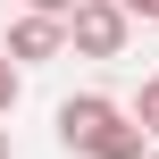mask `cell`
<instances>
[{
    "instance_id": "obj_1",
    "label": "cell",
    "mask_w": 159,
    "mask_h": 159,
    "mask_svg": "<svg viewBox=\"0 0 159 159\" xmlns=\"http://www.w3.org/2000/svg\"><path fill=\"white\" fill-rule=\"evenodd\" d=\"M59 151H75V159H143L151 126L126 101H109V92H67L59 101Z\"/></svg>"
},
{
    "instance_id": "obj_2",
    "label": "cell",
    "mask_w": 159,
    "mask_h": 159,
    "mask_svg": "<svg viewBox=\"0 0 159 159\" xmlns=\"http://www.w3.org/2000/svg\"><path fill=\"white\" fill-rule=\"evenodd\" d=\"M134 42V8L126 0H75L67 8V50L75 59H126Z\"/></svg>"
},
{
    "instance_id": "obj_3",
    "label": "cell",
    "mask_w": 159,
    "mask_h": 159,
    "mask_svg": "<svg viewBox=\"0 0 159 159\" xmlns=\"http://www.w3.org/2000/svg\"><path fill=\"white\" fill-rule=\"evenodd\" d=\"M59 50H67V17H59V8H17L8 59H17V67H42V59H59Z\"/></svg>"
},
{
    "instance_id": "obj_4",
    "label": "cell",
    "mask_w": 159,
    "mask_h": 159,
    "mask_svg": "<svg viewBox=\"0 0 159 159\" xmlns=\"http://www.w3.org/2000/svg\"><path fill=\"white\" fill-rule=\"evenodd\" d=\"M17 92H25V67H17V59H8V42H0V117L17 109Z\"/></svg>"
},
{
    "instance_id": "obj_5",
    "label": "cell",
    "mask_w": 159,
    "mask_h": 159,
    "mask_svg": "<svg viewBox=\"0 0 159 159\" xmlns=\"http://www.w3.org/2000/svg\"><path fill=\"white\" fill-rule=\"evenodd\" d=\"M126 109H134V117H143V126H151V143H159V75H143V92H134V101H126Z\"/></svg>"
},
{
    "instance_id": "obj_6",
    "label": "cell",
    "mask_w": 159,
    "mask_h": 159,
    "mask_svg": "<svg viewBox=\"0 0 159 159\" xmlns=\"http://www.w3.org/2000/svg\"><path fill=\"white\" fill-rule=\"evenodd\" d=\"M126 8H134V17H143V25H159V0H126Z\"/></svg>"
},
{
    "instance_id": "obj_7",
    "label": "cell",
    "mask_w": 159,
    "mask_h": 159,
    "mask_svg": "<svg viewBox=\"0 0 159 159\" xmlns=\"http://www.w3.org/2000/svg\"><path fill=\"white\" fill-rule=\"evenodd\" d=\"M17 8H59V17H67V8H75V0H17Z\"/></svg>"
},
{
    "instance_id": "obj_8",
    "label": "cell",
    "mask_w": 159,
    "mask_h": 159,
    "mask_svg": "<svg viewBox=\"0 0 159 159\" xmlns=\"http://www.w3.org/2000/svg\"><path fill=\"white\" fill-rule=\"evenodd\" d=\"M0 159H8V117H0Z\"/></svg>"
},
{
    "instance_id": "obj_9",
    "label": "cell",
    "mask_w": 159,
    "mask_h": 159,
    "mask_svg": "<svg viewBox=\"0 0 159 159\" xmlns=\"http://www.w3.org/2000/svg\"><path fill=\"white\" fill-rule=\"evenodd\" d=\"M143 159H159V143H151V151H143Z\"/></svg>"
}]
</instances>
